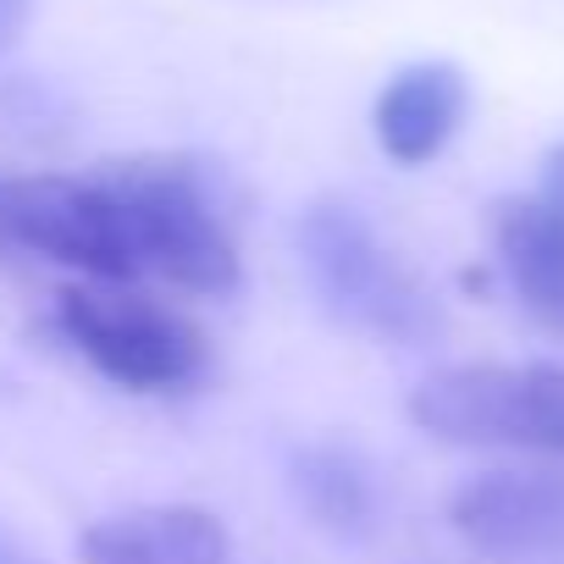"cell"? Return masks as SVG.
Segmentation results:
<instances>
[{
	"mask_svg": "<svg viewBox=\"0 0 564 564\" xmlns=\"http://www.w3.org/2000/svg\"><path fill=\"white\" fill-rule=\"evenodd\" d=\"M300 260L322 311L338 327L404 349H426L443 338V305L426 289V276L399 249L382 243V232L366 221L355 199L322 194L305 205Z\"/></svg>",
	"mask_w": 564,
	"mask_h": 564,
	"instance_id": "obj_1",
	"label": "cell"
},
{
	"mask_svg": "<svg viewBox=\"0 0 564 564\" xmlns=\"http://www.w3.org/2000/svg\"><path fill=\"white\" fill-rule=\"evenodd\" d=\"M100 183L117 194L144 271H161L172 289L199 300H221L238 289L243 276L238 243L199 166L177 155H139V161H111Z\"/></svg>",
	"mask_w": 564,
	"mask_h": 564,
	"instance_id": "obj_2",
	"label": "cell"
},
{
	"mask_svg": "<svg viewBox=\"0 0 564 564\" xmlns=\"http://www.w3.org/2000/svg\"><path fill=\"white\" fill-rule=\"evenodd\" d=\"M56 327L106 382L128 393H183L210 366L205 333L128 282H67L56 294Z\"/></svg>",
	"mask_w": 564,
	"mask_h": 564,
	"instance_id": "obj_3",
	"label": "cell"
},
{
	"mask_svg": "<svg viewBox=\"0 0 564 564\" xmlns=\"http://www.w3.org/2000/svg\"><path fill=\"white\" fill-rule=\"evenodd\" d=\"M410 421L443 443L525 448L564 459V366L558 360L443 366L410 393Z\"/></svg>",
	"mask_w": 564,
	"mask_h": 564,
	"instance_id": "obj_4",
	"label": "cell"
},
{
	"mask_svg": "<svg viewBox=\"0 0 564 564\" xmlns=\"http://www.w3.org/2000/svg\"><path fill=\"white\" fill-rule=\"evenodd\" d=\"M0 232L56 265H73L84 282H133L144 271L128 216L100 177L0 183Z\"/></svg>",
	"mask_w": 564,
	"mask_h": 564,
	"instance_id": "obj_5",
	"label": "cell"
},
{
	"mask_svg": "<svg viewBox=\"0 0 564 564\" xmlns=\"http://www.w3.org/2000/svg\"><path fill=\"white\" fill-rule=\"evenodd\" d=\"M454 536L492 564H564V470H481L448 498Z\"/></svg>",
	"mask_w": 564,
	"mask_h": 564,
	"instance_id": "obj_6",
	"label": "cell"
},
{
	"mask_svg": "<svg viewBox=\"0 0 564 564\" xmlns=\"http://www.w3.org/2000/svg\"><path fill=\"white\" fill-rule=\"evenodd\" d=\"M465 111H470V84L454 62H410L382 84L371 106V133L393 166H426L454 144Z\"/></svg>",
	"mask_w": 564,
	"mask_h": 564,
	"instance_id": "obj_7",
	"label": "cell"
},
{
	"mask_svg": "<svg viewBox=\"0 0 564 564\" xmlns=\"http://www.w3.org/2000/svg\"><path fill=\"white\" fill-rule=\"evenodd\" d=\"M84 564H232V536L221 514L199 503H150L106 514L78 536Z\"/></svg>",
	"mask_w": 564,
	"mask_h": 564,
	"instance_id": "obj_8",
	"label": "cell"
},
{
	"mask_svg": "<svg viewBox=\"0 0 564 564\" xmlns=\"http://www.w3.org/2000/svg\"><path fill=\"white\" fill-rule=\"evenodd\" d=\"M487 227L520 305L553 333H564V216L547 210L536 194H509L492 205Z\"/></svg>",
	"mask_w": 564,
	"mask_h": 564,
	"instance_id": "obj_9",
	"label": "cell"
},
{
	"mask_svg": "<svg viewBox=\"0 0 564 564\" xmlns=\"http://www.w3.org/2000/svg\"><path fill=\"white\" fill-rule=\"evenodd\" d=\"M289 487L316 531L338 542H366L377 531V481L371 465L344 443H305L289 459Z\"/></svg>",
	"mask_w": 564,
	"mask_h": 564,
	"instance_id": "obj_10",
	"label": "cell"
},
{
	"mask_svg": "<svg viewBox=\"0 0 564 564\" xmlns=\"http://www.w3.org/2000/svg\"><path fill=\"white\" fill-rule=\"evenodd\" d=\"M536 199L547 205V210H558L564 216V139L542 155V172H536Z\"/></svg>",
	"mask_w": 564,
	"mask_h": 564,
	"instance_id": "obj_11",
	"label": "cell"
},
{
	"mask_svg": "<svg viewBox=\"0 0 564 564\" xmlns=\"http://www.w3.org/2000/svg\"><path fill=\"white\" fill-rule=\"evenodd\" d=\"M34 23V0H0V51H18Z\"/></svg>",
	"mask_w": 564,
	"mask_h": 564,
	"instance_id": "obj_12",
	"label": "cell"
},
{
	"mask_svg": "<svg viewBox=\"0 0 564 564\" xmlns=\"http://www.w3.org/2000/svg\"><path fill=\"white\" fill-rule=\"evenodd\" d=\"M0 564H34V558H29V553H23V547L7 536V531H0Z\"/></svg>",
	"mask_w": 564,
	"mask_h": 564,
	"instance_id": "obj_13",
	"label": "cell"
}]
</instances>
